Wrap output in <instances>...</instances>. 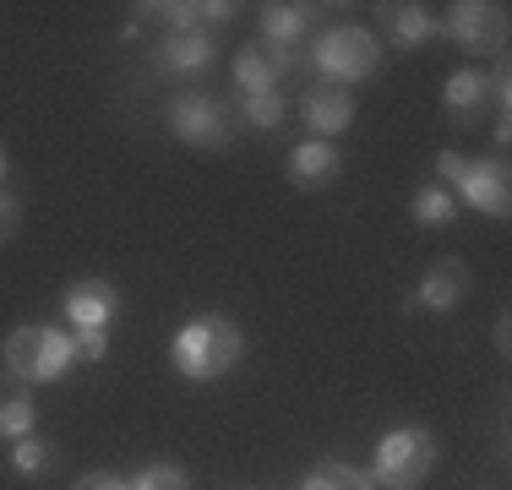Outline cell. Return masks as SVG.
<instances>
[{"instance_id":"cell-1","label":"cell","mask_w":512,"mask_h":490,"mask_svg":"<svg viewBox=\"0 0 512 490\" xmlns=\"http://www.w3.org/2000/svg\"><path fill=\"white\" fill-rule=\"evenodd\" d=\"M240 327L229 316H191L175 338H169V365H175L186 382H218L240 365Z\"/></svg>"},{"instance_id":"cell-2","label":"cell","mask_w":512,"mask_h":490,"mask_svg":"<svg viewBox=\"0 0 512 490\" xmlns=\"http://www.w3.org/2000/svg\"><path fill=\"white\" fill-rule=\"evenodd\" d=\"M0 365L11 371V382L22 387H44V382H60L71 371V333L60 327H44V322H28V327H11L6 343H0Z\"/></svg>"},{"instance_id":"cell-3","label":"cell","mask_w":512,"mask_h":490,"mask_svg":"<svg viewBox=\"0 0 512 490\" xmlns=\"http://www.w3.org/2000/svg\"><path fill=\"white\" fill-rule=\"evenodd\" d=\"M436 458H442V441H436V431H425V425H393V431L376 441L371 480L387 485V490H420L425 480H431Z\"/></svg>"},{"instance_id":"cell-4","label":"cell","mask_w":512,"mask_h":490,"mask_svg":"<svg viewBox=\"0 0 512 490\" xmlns=\"http://www.w3.org/2000/svg\"><path fill=\"white\" fill-rule=\"evenodd\" d=\"M311 66L322 71L333 88H349V82H365L376 77V66H382V39H376L371 28H327L322 39L311 44Z\"/></svg>"},{"instance_id":"cell-5","label":"cell","mask_w":512,"mask_h":490,"mask_svg":"<svg viewBox=\"0 0 512 490\" xmlns=\"http://www.w3.org/2000/svg\"><path fill=\"white\" fill-rule=\"evenodd\" d=\"M169 131L186 147H202V153H229L235 147V120L224 115V104L213 93H180L169 104Z\"/></svg>"},{"instance_id":"cell-6","label":"cell","mask_w":512,"mask_h":490,"mask_svg":"<svg viewBox=\"0 0 512 490\" xmlns=\"http://www.w3.org/2000/svg\"><path fill=\"white\" fill-rule=\"evenodd\" d=\"M502 28H507V11L491 6V0H458L447 6V17L436 22V33H447L453 44H463L469 55H491L502 44Z\"/></svg>"},{"instance_id":"cell-7","label":"cell","mask_w":512,"mask_h":490,"mask_svg":"<svg viewBox=\"0 0 512 490\" xmlns=\"http://www.w3.org/2000/svg\"><path fill=\"white\" fill-rule=\"evenodd\" d=\"M458 196L485 218H507L512 213V186H507V164L502 158H463L458 169Z\"/></svg>"},{"instance_id":"cell-8","label":"cell","mask_w":512,"mask_h":490,"mask_svg":"<svg viewBox=\"0 0 512 490\" xmlns=\"http://www.w3.org/2000/svg\"><path fill=\"white\" fill-rule=\"evenodd\" d=\"M60 311H66L71 333H109V322L120 316V289L109 278H77L60 294Z\"/></svg>"},{"instance_id":"cell-9","label":"cell","mask_w":512,"mask_h":490,"mask_svg":"<svg viewBox=\"0 0 512 490\" xmlns=\"http://www.w3.org/2000/svg\"><path fill=\"white\" fill-rule=\"evenodd\" d=\"M355 93L349 88H333V82H322V88H306V98H300V115H306V131L316 142H333L338 131L355 126Z\"/></svg>"},{"instance_id":"cell-10","label":"cell","mask_w":512,"mask_h":490,"mask_svg":"<svg viewBox=\"0 0 512 490\" xmlns=\"http://www.w3.org/2000/svg\"><path fill=\"white\" fill-rule=\"evenodd\" d=\"M289 71H295V49H278L267 39H251L235 55V88L240 93H267V88H278V77H289Z\"/></svg>"},{"instance_id":"cell-11","label":"cell","mask_w":512,"mask_h":490,"mask_svg":"<svg viewBox=\"0 0 512 490\" xmlns=\"http://www.w3.org/2000/svg\"><path fill=\"white\" fill-rule=\"evenodd\" d=\"M463 294H469V267H463L458 256H442V262L425 267L420 289H414V305H420V311L447 316V311H458V305H463Z\"/></svg>"},{"instance_id":"cell-12","label":"cell","mask_w":512,"mask_h":490,"mask_svg":"<svg viewBox=\"0 0 512 490\" xmlns=\"http://www.w3.org/2000/svg\"><path fill=\"white\" fill-rule=\"evenodd\" d=\"M148 22H169L175 33H186V28H224L229 17H235V0H148V6H137Z\"/></svg>"},{"instance_id":"cell-13","label":"cell","mask_w":512,"mask_h":490,"mask_svg":"<svg viewBox=\"0 0 512 490\" xmlns=\"http://www.w3.org/2000/svg\"><path fill=\"white\" fill-rule=\"evenodd\" d=\"M376 22H382V33L393 49H420V44L436 39V17L425 6H414V0H387V6H376Z\"/></svg>"},{"instance_id":"cell-14","label":"cell","mask_w":512,"mask_h":490,"mask_svg":"<svg viewBox=\"0 0 512 490\" xmlns=\"http://www.w3.org/2000/svg\"><path fill=\"white\" fill-rule=\"evenodd\" d=\"M442 104H447V115H453L458 126H474V120L485 115V104H491V71H480V66L453 71L447 88H442Z\"/></svg>"},{"instance_id":"cell-15","label":"cell","mask_w":512,"mask_h":490,"mask_svg":"<svg viewBox=\"0 0 512 490\" xmlns=\"http://www.w3.org/2000/svg\"><path fill=\"white\" fill-rule=\"evenodd\" d=\"M338 169H344V153H338L333 142H295V153H289V180H295L300 191H322L338 180Z\"/></svg>"},{"instance_id":"cell-16","label":"cell","mask_w":512,"mask_h":490,"mask_svg":"<svg viewBox=\"0 0 512 490\" xmlns=\"http://www.w3.org/2000/svg\"><path fill=\"white\" fill-rule=\"evenodd\" d=\"M218 44L207 28H186V33H169L164 44H158V66L164 71H186V77H197V71L213 66Z\"/></svg>"},{"instance_id":"cell-17","label":"cell","mask_w":512,"mask_h":490,"mask_svg":"<svg viewBox=\"0 0 512 490\" xmlns=\"http://www.w3.org/2000/svg\"><path fill=\"white\" fill-rule=\"evenodd\" d=\"M311 22H316L311 6H300V0H273V6H262V33H256V39H267L278 49H300Z\"/></svg>"},{"instance_id":"cell-18","label":"cell","mask_w":512,"mask_h":490,"mask_svg":"<svg viewBox=\"0 0 512 490\" xmlns=\"http://www.w3.org/2000/svg\"><path fill=\"white\" fill-rule=\"evenodd\" d=\"M11 474H22V480H44V474H55L60 469V447L50 436H22V441H11Z\"/></svg>"},{"instance_id":"cell-19","label":"cell","mask_w":512,"mask_h":490,"mask_svg":"<svg viewBox=\"0 0 512 490\" xmlns=\"http://www.w3.org/2000/svg\"><path fill=\"white\" fill-rule=\"evenodd\" d=\"M33 420H39V403H33V392L22 387V382L0 387V441L33 436Z\"/></svg>"},{"instance_id":"cell-20","label":"cell","mask_w":512,"mask_h":490,"mask_svg":"<svg viewBox=\"0 0 512 490\" xmlns=\"http://www.w3.org/2000/svg\"><path fill=\"white\" fill-rule=\"evenodd\" d=\"M409 213H414V224H420V229H447V224L458 218V196L431 180V186H420V191H414Z\"/></svg>"},{"instance_id":"cell-21","label":"cell","mask_w":512,"mask_h":490,"mask_svg":"<svg viewBox=\"0 0 512 490\" xmlns=\"http://www.w3.org/2000/svg\"><path fill=\"white\" fill-rule=\"evenodd\" d=\"M300 490H376V480L365 469H355V463H344V458H322L306 474V485H300Z\"/></svg>"},{"instance_id":"cell-22","label":"cell","mask_w":512,"mask_h":490,"mask_svg":"<svg viewBox=\"0 0 512 490\" xmlns=\"http://www.w3.org/2000/svg\"><path fill=\"white\" fill-rule=\"evenodd\" d=\"M240 115H246L251 126L273 131L278 120L289 115V104H284V93H278V88H267V93H240Z\"/></svg>"},{"instance_id":"cell-23","label":"cell","mask_w":512,"mask_h":490,"mask_svg":"<svg viewBox=\"0 0 512 490\" xmlns=\"http://www.w3.org/2000/svg\"><path fill=\"white\" fill-rule=\"evenodd\" d=\"M131 490H191V474L180 463H148V469H137Z\"/></svg>"},{"instance_id":"cell-24","label":"cell","mask_w":512,"mask_h":490,"mask_svg":"<svg viewBox=\"0 0 512 490\" xmlns=\"http://www.w3.org/2000/svg\"><path fill=\"white\" fill-rule=\"evenodd\" d=\"M109 354V333H71V360L77 365H99Z\"/></svg>"},{"instance_id":"cell-25","label":"cell","mask_w":512,"mask_h":490,"mask_svg":"<svg viewBox=\"0 0 512 490\" xmlns=\"http://www.w3.org/2000/svg\"><path fill=\"white\" fill-rule=\"evenodd\" d=\"M17 229H22V202H17L6 186H0V245L17 235Z\"/></svg>"},{"instance_id":"cell-26","label":"cell","mask_w":512,"mask_h":490,"mask_svg":"<svg viewBox=\"0 0 512 490\" xmlns=\"http://www.w3.org/2000/svg\"><path fill=\"white\" fill-rule=\"evenodd\" d=\"M71 490H131V480H120V474H104V469H99V474H82Z\"/></svg>"},{"instance_id":"cell-27","label":"cell","mask_w":512,"mask_h":490,"mask_svg":"<svg viewBox=\"0 0 512 490\" xmlns=\"http://www.w3.org/2000/svg\"><path fill=\"white\" fill-rule=\"evenodd\" d=\"M6 169H11V153H6V142H0V180H6Z\"/></svg>"}]
</instances>
